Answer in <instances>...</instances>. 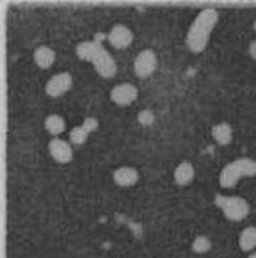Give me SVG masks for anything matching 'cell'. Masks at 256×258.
Listing matches in <instances>:
<instances>
[{
    "label": "cell",
    "instance_id": "6",
    "mask_svg": "<svg viewBox=\"0 0 256 258\" xmlns=\"http://www.w3.org/2000/svg\"><path fill=\"white\" fill-rule=\"evenodd\" d=\"M71 87H72V76L68 72H60L49 79L45 85V93L51 97H59L68 92Z\"/></svg>",
    "mask_w": 256,
    "mask_h": 258
},
{
    "label": "cell",
    "instance_id": "15",
    "mask_svg": "<svg viewBox=\"0 0 256 258\" xmlns=\"http://www.w3.org/2000/svg\"><path fill=\"white\" fill-rule=\"evenodd\" d=\"M239 246L243 251H252L256 247V228L248 226L239 236Z\"/></svg>",
    "mask_w": 256,
    "mask_h": 258
},
{
    "label": "cell",
    "instance_id": "4",
    "mask_svg": "<svg viewBox=\"0 0 256 258\" xmlns=\"http://www.w3.org/2000/svg\"><path fill=\"white\" fill-rule=\"evenodd\" d=\"M92 64L95 67V71L100 75L101 78H114L116 72H118L115 60H114V57L108 53V51L104 47H101L100 51L97 52V55L92 60Z\"/></svg>",
    "mask_w": 256,
    "mask_h": 258
},
{
    "label": "cell",
    "instance_id": "17",
    "mask_svg": "<svg viewBox=\"0 0 256 258\" xmlns=\"http://www.w3.org/2000/svg\"><path fill=\"white\" fill-rule=\"evenodd\" d=\"M235 164L239 168V170L243 174V177H251V176H255L256 174V161L252 159H247V157H243V159L235 160Z\"/></svg>",
    "mask_w": 256,
    "mask_h": 258
},
{
    "label": "cell",
    "instance_id": "18",
    "mask_svg": "<svg viewBox=\"0 0 256 258\" xmlns=\"http://www.w3.org/2000/svg\"><path fill=\"white\" fill-rule=\"evenodd\" d=\"M212 246V242L210 238L206 236H199L196 237L192 242V250L197 254H204L207 251H210Z\"/></svg>",
    "mask_w": 256,
    "mask_h": 258
},
{
    "label": "cell",
    "instance_id": "14",
    "mask_svg": "<svg viewBox=\"0 0 256 258\" xmlns=\"http://www.w3.org/2000/svg\"><path fill=\"white\" fill-rule=\"evenodd\" d=\"M211 132L214 140L220 145H228L231 141H232V137H234L232 128H231L230 124H227V122L216 124V125L212 128Z\"/></svg>",
    "mask_w": 256,
    "mask_h": 258
},
{
    "label": "cell",
    "instance_id": "24",
    "mask_svg": "<svg viewBox=\"0 0 256 258\" xmlns=\"http://www.w3.org/2000/svg\"><path fill=\"white\" fill-rule=\"evenodd\" d=\"M255 30H256V23H255Z\"/></svg>",
    "mask_w": 256,
    "mask_h": 258
},
{
    "label": "cell",
    "instance_id": "10",
    "mask_svg": "<svg viewBox=\"0 0 256 258\" xmlns=\"http://www.w3.org/2000/svg\"><path fill=\"white\" fill-rule=\"evenodd\" d=\"M137 180H139V173L135 168H131V166H122L114 172V181L119 186H124V188L132 186L136 184Z\"/></svg>",
    "mask_w": 256,
    "mask_h": 258
},
{
    "label": "cell",
    "instance_id": "16",
    "mask_svg": "<svg viewBox=\"0 0 256 258\" xmlns=\"http://www.w3.org/2000/svg\"><path fill=\"white\" fill-rule=\"evenodd\" d=\"M44 126L51 135L56 136V135H60L62 132H64V129H66V121H64V118L62 117V116L54 113L49 114L48 117L45 118Z\"/></svg>",
    "mask_w": 256,
    "mask_h": 258
},
{
    "label": "cell",
    "instance_id": "11",
    "mask_svg": "<svg viewBox=\"0 0 256 258\" xmlns=\"http://www.w3.org/2000/svg\"><path fill=\"white\" fill-rule=\"evenodd\" d=\"M103 45L100 44V41L97 40H89V41H83L76 47V55L80 60L84 61H89L92 63V60L95 59V56L97 55V52L100 51Z\"/></svg>",
    "mask_w": 256,
    "mask_h": 258
},
{
    "label": "cell",
    "instance_id": "8",
    "mask_svg": "<svg viewBox=\"0 0 256 258\" xmlns=\"http://www.w3.org/2000/svg\"><path fill=\"white\" fill-rule=\"evenodd\" d=\"M48 151L51 157L60 164H67L74 159V152L68 143L62 139H54L49 141Z\"/></svg>",
    "mask_w": 256,
    "mask_h": 258
},
{
    "label": "cell",
    "instance_id": "20",
    "mask_svg": "<svg viewBox=\"0 0 256 258\" xmlns=\"http://www.w3.org/2000/svg\"><path fill=\"white\" fill-rule=\"evenodd\" d=\"M137 120H139L141 125L149 126L152 125L153 121H155V116L149 109H144V111H141L140 113L137 114Z\"/></svg>",
    "mask_w": 256,
    "mask_h": 258
},
{
    "label": "cell",
    "instance_id": "1",
    "mask_svg": "<svg viewBox=\"0 0 256 258\" xmlns=\"http://www.w3.org/2000/svg\"><path fill=\"white\" fill-rule=\"evenodd\" d=\"M219 20V14L215 8H206L193 20L187 33V45L193 53L204 51L210 35Z\"/></svg>",
    "mask_w": 256,
    "mask_h": 258
},
{
    "label": "cell",
    "instance_id": "3",
    "mask_svg": "<svg viewBox=\"0 0 256 258\" xmlns=\"http://www.w3.org/2000/svg\"><path fill=\"white\" fill-rule=\"evenodd\" d=\"M156 67H158V57L152 49H143L134 61L135 74L141 79L151 76L155 72Z\"/></svg>",
    "mask_w": 256,
    "mask_h": 258
},
{
    "label": "cell",
    "instance_id": "12",
    "mask_svg": "<svg viewBox=\"0 0 256 258\" xmlns=\"http://www.w3.org/2000/svg\"><path fill=\"white\" fill-rule=\"evenodd\" d=\"M34 60L39 68L47 70V68H49L52 64L55 63L56 53L54 49L47 47V45H41V47H37L35 49Z\"/></svg>",
    "mask_w": 256,
    "mask_h": 258
},
{
    "label": "cell",
    "instance_id": "5",
    "mask_svg": "<svg viewBox=\"0 0 256 258\" xmlns=\"http://www.w3.org/2000/svg\"><path fill=\"white\" fill-rule=\"evenodd\" d=\"M137 88L131 83H122L115 85L111 91V100L120 107H127L137 99Z\"/></svg>",
    "mask_w": 256,
    "mask_h": 258
},
{
    "label": "cell",
    "instance_id": "9",
    "mask_svg": "<svg viewBox=\"0 0 256 258\" xmlns=\"http://www.w3.org/2000/svg\"><path fill=\"white\" fill-rule=\"evenodd\" d=\"M243 177V174L239 170V168L236 166L235 162H230L228 165H226L220 172L219 176V182L223 188L231 189L234 188L235 185L238 184L239 180Z\"/></svg>",
    "mask_w": 256,
    "mask_h": 258
},
{
    "label": "cell",
    "instance_id": "19",
    "mask_svg": "<svg viewBox=\"0 0 256 258\" xmlns=\"http://www.w3.org/2000/svg\"><path fill=\"white\" fill-rule=\"evenodd\" d=\"M89 133L83 128L82 125L76 126L70 132V140L71 143H74L76 145H82L85 140H87V137H88Z\"/></svg>",
    "mask_w": 256,
    "mask_h": 258
},
{
    "label": "cell",
    "instance_id": "7",
    "mask_svg": "<svg viewBox=\"0 0 256 258\" xmlns=\"http://www.w3.org/2000/svg\"><path fill=\"white\" fill-rule=\"evenodd\" d=\"M107 39L114 48L124 49L134 40V33L128 27L123 26V24H116L111 28Z\"/></svg>",
    "mask_w": 256,
    "mask_h": 258
},
{
    "label": "cell",
    "instance_id": "23",
    "mask_svg": "<svg viewBox=\"0 0 256 258\" xmlns=\"http://www.w3.org/2000/svg\"><path fill=\"white\" fill-rule=\"evenodd\" d=\"M247 258H256V251H253V253H251V254H249Z\"/></svg>",
    "mask_w": 256,
    "mask_h": 258
},
{
    "label": "cell",
    "instance_id": "22",
    "mask_svg": "<svg viewBox=\"0 0 256 258\" xmlns=\"http://www.w3.org/2000/svg\"><path fill=\"white\" fill-rule=\"evenodd\" d=\"M248 52H249V55H251V57H252L253 60H256V40L249 43Z\"/></svg>",
    "mask_w": 256,
    "mask_h": 258
},
{
    "label": "cell",
    "instance_id": "13",
    "mask_svg": "<svg viewBox=\"0 0 256 258\" xmlns=\"http://www.w3.org/2000/svg\"><path fill=\"white\" fill-rule=\"evenodd\" d=\"M193 177H195V169H193L192 164L188 161H183L182 164H179L174 172V178L176 184L182 185V186L188 185L193 180Z\"/></svg>",
    "mask_w": 256,
    "mask_h": 258
},
{
    "label": "cell",
    "instance_id": "2",
    "mask_svg": "<svg viewBox=\"0 0 256 258\" xmlns=\"http://www.w3.org/2000/svg\"><path fill=\"white\" fill-rule=\"evenodd\" d=\"M215 204L230 221H243L249 213V204L243 197H236V196L226 197V196L216 195Z\"/></svg>",
    "mask_w": 256,
    "mask_h": 258
},
{
    "label": "cell",
    "instance_id": "21",
    "mask_svg": "<svg viewBox=\"0 0 256 258\" xmlns=\"http://www.w3.org/2000/svg\"><path fill=\"white\" fill-rule=\"evenodd\" d=\"M82 126L85 129V131H87V132L91 133V132H93V131H95L97 126H99V122H97V120L95 117H87L84 121H83Z\"/></svg>",
    "mask_w": 256,
    "mask_h": 258
}]
</instances>
